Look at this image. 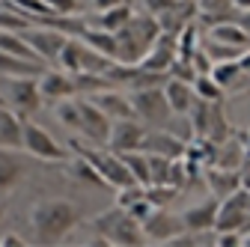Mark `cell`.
I'll use <instances>...</instances> for the list:
<instances>
[{
    "label": "cell",
    "mask_w": 250,
    "mask_h": 247,
    "mask_svg": "<svg viewBox=\"0 0 250 247\" xmlns=\"http://www.w3.org/2000/svg\"><path fill=\"white\" fill-rule=\"evenodd\" d=\"M89 226L96 229V235L107 238V244H116V247H140V244H149L140 224L131 218L125 208L113 206L102 214H96V218L89 221Z\"/></svg>",
    "instance_id": "cell-3"
},
{
    "label": "cell",
    "mask_w": 250,
    "mask_h": 247,
    "mask_svg": "<svg viewBox=\"0 0 250 247\" xmlns=\"http://www.w3.org/2000/svg\"><path fill=\"white\" fill-rule=\"evenodd\" d=\"M0 102L12 107L18 116H33L42 104L33 75H0Z\"/></svg>",
    "instance_id": "cell-4"
},
{
    "label": "cell",
    "mask_w": 250,
    "mask_h": 247,
    "mask_svg": "<svg viewBox=\"0 0 250 247\" xmlns=\"http://www.w3.org/2000/svg\"><path fill=\"white\" fill-rule=\"evenodd\" d=\"M36 86H39L42 102H60V99L78 96L75 75L62 72V69H42V72H39V78H36Z\"/></svg>",
    "instance_id": "cell-12"
},
{
    "label": "cell",
    "mask_w": 250,
    "mask_h": 247,
    "mask_svg": "<svg viewBox=\"0 0 250 247\" xmlns=\"http://www.w3.org/2000/svg\"><path fill=\"white\" fill-rule=\"evenodd\" d=\"M116 3H125V0H92V9H110V6H116Z\"/></svg>",
    "instance_id": "cell-32"
},
{
    "label": "cell",
    "mask_w": 250,
    "mask_h": 247,
    "mask_svg": "<svg viewBox=\"0 0 250 247\" xmlns=\"http://www.w3.org/2000/svg\"><path fill=\"white\" fill-rule=\"evenodd\" d=\"M21 128H24V116H18L12 107L0 102V146L21 149Z\"/></svg>",
    "instance_id": "cell-19"
},
{
    "label": "cell",
    "mask_w": 250,
    "mask_h": 247,
    "mask_svg": "<svg viewBox=\"0 0 250 247\" xmlns=\"http://www.w3.org/2000/svg\"><path fill=\"white\" fill-rule=\"evenodd\" d=\"M161 27H158V18L149 15V12H131V18L125 21L113 39H116V63H125V66H137L143 54L152 48V42L158 39Z\"/></svg>",
    "instance_id": "cell-2"
},
{
    "label": "cell",
    "mask_w": 250,
    "mask_h": 247,
    "mask_svg": "<svg viewBox=\"0 0 250 247\" xmlns=\"http://www.w3.org/2000/svg\"><path fill=\"white\" fill-rule=\"evenodd\" d=\"M238 66H241V69H244V75L250 78V45L241 51V57H238Z\"/></svg>",
    "instance_id": "cell-31"
},
{
    "label": "cell",
    "mask_w": 250,
    "mask_h": 247,
    "mask_svg": "<svg viewBox=\"0 0 250 247\" xmlns=\"http://www.w3.org/2000/svg\"><path fill=\"white\" fill-rule=\"evenodd\" d=\"M45 6L51 9V15H78L81 12V0H45Z\"/></svg>",
    "instance_id": "cell-28"
},
{
    "label": "cell",
    "mask_w": 250,
    "mask_h": 247,
    "mask_svg": "<svg viewBox=\"0 0 250 247\" xmlns=\"http://www.w3.org/2000/svg\"><path fill=\"white\" fill-rule=\"evenodd\" d=\"M206 39L208 42H221V45H229V48H247L250 45V33L241 27V24H235L232 18H224V21H214L211 24V30L206 33Z\"/></svg>",
    "instance_id": "cell-17"
},
{
    "label": "cell",
    "mask_w": 250,
    "mask_h": 247,
    "mask_svg": "<svg viewBox=\"0 0 250 247\" xmlns=\"http://www.w3.org/2000/svg\"><path fill=\"white\" fill-rule=\"evenodd\" d=\"M86 99L96 104L110 122H113V119H128V116H134L131 99L125 96L122 89H116V86H102V89H96V92H89Z\"/></svg>",
    "instance_id": "cell-13"
},
{
    "label": "cell",
    "mask_w": 250,
    "mask_h": 247,
    "mask_svg": "<svg viewBox=\"0 0 250 247\" xmlns=\"http://www.w3.org/2000/svg\"><path fill=\"white\" fill-rule=\"evenodd\" d=\"M83 211L72 200H39L30 208V229H33L36 244H62L75 226H81Z\"/></svg>",
    "instance_id": "cell-1"
},
{
    "label": "cell",
    "mask_w": 250,
    "mask_h": 247,
    "mask_svg": "<svg viewBox=\"0 0 250 247\" xmlns=\"http://www.w3.org/2000/svg\"><path fill=\"white\" fill-rule=\"evenodd\" d=\"M24 170H27V164L15 155L12 149H3V146H0V197H6L15 185L21 182Z\"/></svg>",
    "instance_id": "cell-18"
},
{
    "label": "cell",
    "mask_w": 250,
    "mask_h": 247,
    "mask_svg": "<svg viewBox=\"0 0 250 247\" xmlns=\"http://www.w3.org/2000/svg\"><path fill=\"white\" fill-rule=\"evenodd\" d=\"M134 6L131 3H116L110 9H99L96 18H92V27H99V30H107V33H116V30L131 18Z\"/></svg>",
    "instance_id": "cell-21"
},
{
    "label": "cell",
    "mask_w": 250,
    "mask_h": 247,
    "mask_svg": "<svg viewBox=\"0 0 250 247\" xmlns=\"http://www.w3.org/2000/svg\"><path fill=\"white\" fill-rule=\"evenodd\" d=\"M116 155L125 161V167H128V173L134 176V182L137 185H146L152 182V176H149V152H143V149H131V152H116Z\"/></svg>",
    "instance_id": "cell-23"
},
{
    "label": "cell",
    "mask_w": 250,
    "mask_h": 247,
    "mask_svg": "<svg viewBox=\"0 0 250 247\" xmlns=\"http://www.w3.org/2000/svg\"><path fill=\"white\" fill-rule=\"evenodd\" d=\"M206 182H208V191H211V197L214 200H224L227 194H232L235 188H241L244 185V179L238 176V173H232V170H206Z\"/></svg>",
    "instance_id": "cell-20"
},
{
    "label": "cell",
    "mask_w": 250,
    "mask_h": 247,
    "mask_svg": "<svg viewBox=\"0 0 250 247\" xmlns=\"http://www.w3.org/2000/svg\"><path fill=\"white\" fill-rule=\"evenodd\" d=\"M3 218H6V211H3V206H0V232H3Z\"/></svg>",
    "instance_id": "cell-34"
},
{
    "label": "cell",
    "mask_w": 250,
    "mask_h": 247,
    "mask_svg": "<svg viewBox=\"0 0 250 247\" xmlns=\"http://www.w3.org/2000/svg\"><path fill=\"white\" fill-rule=\"evenodd\" d=\"M208 75L221 83L224 89H235L247 75H244V69L238 66V60H217V63H211V69H208Z\"/></svg>",
    "instance_id": "cell-22"
},
{
    "label": "cell",
    "mask_w": 250,
    "mask_h": 247,
    "mask_svg": "<svg viewBox=\"0 0 250 247\" xmlns=\"http://www.w3.org/2000/svg\"><path fill=\"white\" fill-rule=\"evenodd\" d=\"M30 241H24L18 232H0V247H27Z\"/></svg>",
    "instance_id": "cell-30"
},
{
    "label": "cell",
    "mask_w": 250,
    "mask_h": 247,
    "mask_svg": "<svg viewBox=\"0 0 250 247\" xmlns=\"http://www.w3.org/2000/svg\"><path fill=\"white\" fill-rule=\"evenodd\" d=\"M131 99V110L134 116L143 122V125H155V128H167V122L173 116L167 99H164V89L161 83H152V86H137L128 92Z\"/></svg>",
    "instance_id": "cell-5"
},
{
    "label": "cell",
    "mask_w": 250,
    "mask_h": 247,
    "mask_svg": "<svg viewBox=\"0 0 250 247\" xmlns=\"http://www.w3.org/2000/svg\"><path fill=\"white\" fill-rule=\"evenodd\" d=\"M250 218V200L247 188H235L224 200H217V218H214V232H241Z\"/></svg>",
    "instance_id": "cell-7"
},
{
    "label": "cell",
    "mask_w": 250,
    "mask_h": 247,
    "mask_svg": "<svg viewBox=\"0 0 250 247\" xmlns=\"http://www.w3.org/2000/svg\"><path fill=\"white\" fill-rule=\"evenodd\" d=\"M140 3H143V12H149V15L158 18L161 12H167V9L176 3V0H140Z\"/></svg>",
    "instance_id": "cell-29"
},
{
    "label": "cell",
    "mask_w": 250,
    "mask_h": 247,
    "mask_svg": "<svg viewBox=\"0 0 250 247\" xmlns=\"http://www.w3.org/2000/svg\"><path fill=\"white\" fill-rule=\"evenodd\" d=\"M161 89H164V99H167V104H170V110H173L176 116H188V113H191V107H194V102H197V92H194L191 81L167 78V81L161 83Z\"/></svg>",
    "instance_id": "cell-14"
},
{
    "label": "cell",
    "mask_w": 250,
    "mask_h": 247,
    "mask_svg": "<svg viewBox=\"0 0 250 247\" xmlns=\"http://www.w3.org/2000/svg\"><path fill=\"white\" fill-rule=\"evenodd\" d=\"M21 36H24V42L36 51V57L42 60V63H54L57 60V54H60V48H62V42H66L69 36L62 33V30H54V27H24L21 30Z\"/></svg>",
    "instance_id": "cell-9"
},
{
    "label": "cell",
    "mask_w": 250,
    "mask_h": 247,
    "mask_svg": "<svg viewBox=\"0 0 250 247\" xmlns=\"http://www.w3.org/2000/svg\"><path fill=\"white\" fill-rule=\"evenodd\" d=\"M125 3H131V6H134V0H125Z\"/></svg>",
    "instance_id": "cell-35"
},
{
    "label": "cell",
    "mask_w": 250,
    "mask_h": 247,
    "mask_svg": "<svg viewBox=\"0 0 250 247\" xmlns=\"http://www.w3.org/2000/svg\"><path fill=\"white\" fill-rule=\"evenodd\" d=\"M214 218H217V200H200L194 206H188L182 211V226L191 232H211L214 229Z\"/></svg>",
    "instance_id": "cell-15"
},
{
    "label": "cell",
    "mask_w": 250,
    "mask_h": 247,
    "mask_svg": "<svg viewBox=\"0 0 250 247\" xmlns=\"http://www.w3.org/2000/svg\"><path fill=\"white\" fill-rule=\"evenodd\" d=\"M143 152H155V155H164V158H182L185 155V140L167 128L158 131H146L143 134Z\"/></svg>",
    "instance_id": "cell-16"
},
{
    "label": "cell",
    "mask_w": 250,
    "mask_h": 247,
    "mask_svg": "<svg viewBox=\"0 0 250 247\" xmlns=\"http://www.w3.org/2000/svg\"><path fill=\"white\" fill-rule=\"evenodd\" d=\"M69 176H72L75 182H81V185H89V188H107L104 179L99 176V170L92 167L83 155H75V158L69 161Z\"/></svg>",
    "instance_id": "cell-24"
},
{
    "label": "cell",
    "mask_w": 250,
    "mask_h": 247,
    "mask_svg": "<svg viewBox=\"0 0 250 247\" xmlns=\"http://www.w3.org/2000/svg\"><path fill=\"white\" fill-rule=\"evenodd\" d=\"M21 149L27 152V155L39 158V161H51V164L69 161V143L62 146L48 128L30 122V116L24 119V128H21Z\"/></svg>",
    "instance_id": "cell-6"
},
{
    "label": "cell",
    "mask_w": 250,
    "mask_h": 247,
    "mask_svg": "<svg viewBox=\"0 0 250 247\" xmlns=\"http://www.w3.org/2000/svg\"><path fill=\"white\" fill-rule=\"evenodd\" d=\"M229 3H232L235 12H247L250 9V0H229Z\"/></svg>",
    "instance_id": "cell-33"
},
{
    "label": "cell",
    "mask_w": 250,
    "mask_h": 247,
    "mask_svg": "<svg viewBox=\"0 0 250 247\" xmlns=\"http://www.w3.org/2000/svg\"><path fill=\"white\" fill-rule=\"evenodd\" d=\"M176 197H179V188H176V185H167V182H161V185H146V200H149L155 208L173 203Z\"/></svg>",
    "instance_id": "cell-27"
},
{
    "label": "cell",
    "mask_w": 250,
    "mask_h": 247,
    "mask_svg": "<svg viewBox=\"0 0 250 247\" xmlns=\"http://www.w3.org/2000/svg\"><path fill=\"white\" fill-rule=\"evenodd\" d=\"M143 134H146V125H143L137 116L113 119L104 146H107L110 152H131V149H140V146H143Z\"/></svg>",
    "instance_id": "cell-10"
},
{
    "label": "cell",
    "mask_w": 250,
    "mask_h": 247,
    "mask_svg": "<svg viewBox=\"0 0 250 247\" xmlns=\"http://www.w3.org/2000/svg\"><path fill=\"white\" fill-rule=\"evenodd\" d=\"M140 229H143L146 241L164 244L167 238H173V235L182 232L185 226H182V214H173V211H167V206H161V208H155L149 218L140 224Z\"/></svg>",
    "instance_id": "cell-11"
},
{
    "label": "cell",
    "mask_w": 250,
    "mask_h": 247,
    "mask_svg": "<svg viewBox=\"0 0 250 247\" xmlns=\"http://www.w3.org/2000/svg\"><path fill=\"white\" fill-rule=\"evenodd\" d=\"M78 107H81V128H78V137L96 143V146H104L113 122H110L96 104H92L86 96H78Z\"/></svg>",
    "instance_id": "cell-8"
},
{
    "label": "cell",
    "mask_w": 250,
    "mask_h": 247,
    "mask_svg": "<svg viewBox=\"0 0 250 247\" xmlns=\"http://www.w3.org/2000/svg\"><path fill=\"white\" fill-rule=\"evenodd\" d=\"M54 116L60 119V125H66L69 131L78 134L81 128V107H78V96H69V99H60L57 107H54Z\"/></svg>",
    "instance_id": "cell-25"
},
{
    "label": "cell",
    "mask_w": 250,
    "mask_h": 247,
    "mask_svg": "<svg viewBox=\"0 0 250 247\" xmlns=\"http://www.w3.org/2000/svg\"><path fill=\"white\" fill-rule=\"evenodd\" d=\"M191 86H194V92H197V99H203V102H224V96H227V89L217 83L208 72L197 75V78L191 81Z\"/></svg>",
    "instance_id": "cell-26"
}]
</instances>
